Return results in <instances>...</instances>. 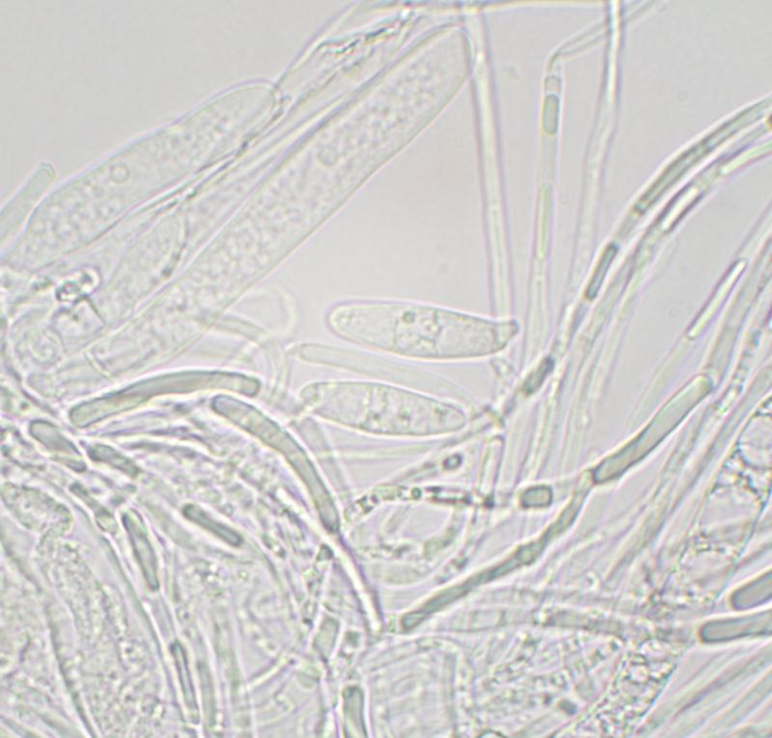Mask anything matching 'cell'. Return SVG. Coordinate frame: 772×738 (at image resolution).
<instances>
[{"label":"cell","mask_w":772,"mask_h":738,"mask_svg":"<svg viewBox=\"0 0 772 738\" xmlns=\"http://www.w3.org/2000/svg\"><path fill=\"white\" fill-rule=\"evenodd\" d=\"M126 525L129 526V533H131V538H133L134 549H136L137 556L140 565H141L142 570H144L145 578L148 582L151 589L157 590L158 588V581L157 576V570H156V563L154 554H153L152 549L148 546V541L146 537L141 531H136V526L133 523H127Z\"/></svg>","instance_id":"obj_2"},{"label":"cell","mask_w":772,"mask_h":738,"mask_svg":"<svg viewBox=\"0 0 772 738\" xmlns=\"http://www.w3.org/2000/svg\"><path fill=\"white\" fill-rule=\"evenodd\" d=\"M187 515L190 520L199 523L200 525L204 526L205 528H207L209 530L213 532V533L216 534V535L221 537V539L229 542V544H233V546H239L240 544V538L236 533L229 530L228 528L218 525L215 521L210 520V518L203 515V512H200L199 510H195L194 508L187 510Z\"/></svg>","instance_id":"obj_3"},{"label":"cell","mask_w":772,"mask_h":738,"mask_svg":"<svg viewBox=\"0 0 772 738\" xmlns=\"http://www.w3.org/2000/svg\"><path fill=\"white\" fill-rule=\"evenodd\" d=\"M172 652H173L177 666H178L180 678H181L182 689H184L187 702L189 703V705L193 708V706H195L194 693H193L192 681H190L189 671H187L184 650H182L181 645H180L178 643H175V644L172 645Z\"/></svg>","instance_id":"obj_5"},{"label":"cell","mask_w":772,"mask_h":738,"mask_svg":"<svg viewBox=\"0 0 772 738\" xmlns=\"http://www.w3.org/2000/svg\"><path fill=\"white\" fill-rule=\"evenodd\" d=\"M339 332L366 341H392L404 350L427 356L485 353L505 345L517 332L514 324L422 306L351 307Z\"/></svg>","instance_id":"obj_1"},{"label":"cell","mask_w":772,"mask_h":738,"mask_svg":"<svg viewBox=\"0 0 772 738\" xmlns=\"http://www.w3.org/2000/svg\"><path fill=\"white\" fill-rule=\"evenodd\" d=\"M617 252V247L615 245H609L604 251V255L597 264L596 271H595L593 279H592L590 285H589L588 289L586 291L587 298L593 300L596 298L597 292H599L600 288L604 281L605 274L609 269L610 264L612 263L613 258L615 257V254Z\"/></svg>","instance_id":"obj_4"},{"label":"cell","mask_w":772,"mask_h":738,"mask_svg":"<svg viewBox=\"0 0 772 738\" xmlns=\"http://www.w3.org/2000/svg\"><path fill=\"white\" fill-rule=\"evenodd\" d=\"M551 492L547 488H534L530 489L523 496V504L526 507H538L551 501Z\"/></svg>","instance_id":"obj_6"}]
</instances>
